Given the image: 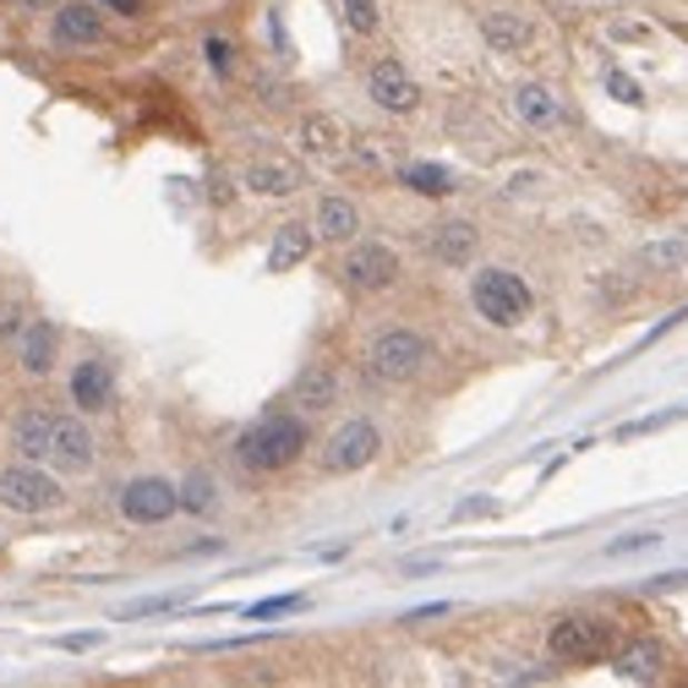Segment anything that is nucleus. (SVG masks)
<instances>
[{"instance_id": "7", "label": "nucleus", "mask_w": 688, "mask_h": 688, "mask_svg": "<svg viewBox=\"0 0 688 688\" xmlns=\"http://www.w3.org/2000/svg\"><path fill=\"white\" fill-rule=\"evenodd\" d=\"M176 508H181V487H170L159 476H137L121 487V513L131 525H164Z\"/></svg>"}, {"instance_id": "1", "label": "nucleus", "mask_w": 688, "mask_h": 688, "mask_svg": "<svg viewBox=\"0 0 688 688\" xmlns=\"http://www.w3.org/2000/svg\"><path fill=\"white\" fill-rule=\"evenodd\" d=\"M307 453V421L301 416H262L257 427L241 432L236 442V459L247 465V470H285V465H296Z\"/></svg>"}, {"instance_id": "3", "label": "nucleus", "mask_w": 688, "mask_h": 688, "mask_svg": "<svg viewBox=\"0 0 688 688\" xmlns=\"http://www.w3.org/2000/svg\"><path fill=\"white\" fill-rule=\"evenodd\" d=\"M470 301H476V312L487 317L492 328H513V322L530 317V290H525V279L508 273V268H481V273L470 279Z\"/></svg>"}, {"instance_id": "30", "label": "nucleus", "mask_w": 688, "mask_h": 688, "mask_svg": "<svg viewBox=\"0 0 688 688\" xmlns=\"http://www.w3.org/2000/svg\"><path fill=\"white\" fill-rule=\"evenodd\" d=\"M492 513H498V502L492 498H470V502L453 508V519H492Z\"/></svg>"}, {"instance_id": "6", "label": "nucleus", "mask_w": 688, "mask_h": 688, "mask_svg": "<svg viewBox=\"0 0 688 688\" xmlns=\"http://www.w3.org/2000/svg\"><path fill=\"white\" fill-rule=\"evenodd\" d=\"M377 448H382V438H377L372 421H345L333 438L322 442V470L328 476H350V470H367L377 459Z\"/></svg>"}, {"instance_id": "22", "label": "nucleus", "mask_w": 688, "mask_h": 688, "mask_svg": "<svg viewBox=\"0 0 688 688\" xmlns=\"http://www.w3.org/2000/svg\"><path fill=\"white\" fill-rule=\"evenodd\" d=\"M333 399H339V377L328 372V367H307V372L296 377V405H301L307 416L328 410Z\"/></svg>"}, {"instance_id": "26", "label": "nucleus", "mask_w": 688, "mask_h": 688, "mask_svg": "<svg viewBox=\"0 0 688 688\" xmlns=\"http://www.w3.org/2000/svg\"><path fill=\"white\" fill-rule=\"evenodd\" d=\"M350 33H377V0H339Z\"/></svg>"}, {"instance_id": "23", "label": "nucleus", "mask_w": 688, "mask_h": 688, "mask_svg": "<svg viewBox=\"0 0 688 688\" xmlns=\"http://www.w3.org/2000/svg\"><path fill=\"white\" fill-rule=\"evenodd\" d=\"M301 142H307V153H317V159H339L345 153V131H339V121H328V116H307L301 121Z\"/></svg>"}, {"instance_id": "33", "label": "nucleus", "mask_w": 688, "mask_h": 688, "mask_svg": "<svg viewBox=\"0 0 688 688\" xmlns=\"http://www.w3.org/2000/svg\"><path fill=\"white\" fill-rule=\"evenodd\" d=\"M639 547H656V536L645 530V536H628V541H612V558H624V552H639Z\"/></svg>"}, {"instance_id": "19", "label": "nucleus", "mask_w": 688, "mask_h": 688, "mask_svg": "<svg viewBox=\"0 0 688 688\" xmlns=\"http://www.w3.org/2000/svg\"><path fill=\"white\" fill-rule=\"evenodd\" d=\"M312 241H317L312 225H279V236H273V247H268V268H273V273H290L296 262L312 257Z\"/></svg>"}, {"instance_id": "15", "label": "nucleus", "mask_w": 688, "mask_h": 688, "mask_svg": "<svg viewBox=\"0 0 688 688\" xmlns=\"http://www.w3.org/2000/svg\"><path fill=\"white\" fill-rule=\"evenodd\" d=\"M312 230L322 236V241H333V247H339V241H356V230H361V208H356L350 197H322V202H317Z\"/></svg>"}, {"instance_id": "4", "label": "nucleus", "mask_w": 688, "mask_h": 688, "mask_svg": "<svg viewBox=\"0 0 688 688\" xmlns=\"http://www.w3.org/2000/svg\"><path fill=\"white\" fill-rule=\"evenodd\" d=\"M427 361H432V345L416 328H388V333H377L372 350H367V367L382 382H410V377L427 372Z\"/></svg>"}, {"instance_id": "13", "label": "nucleus", "mask_w": 688, "mask_h": 688, "mask_svg": "<svg viewBox=\"0 0 688 688\" xmlns=\"http://www.w3.org/2000/svg\"><path fill=\"white\" fill-rule=\"evenodd\" d=\"M116 399V372L104 361H77L71 372V405L77 410H104Z\"/></svg>"}, {"instance_id": "20", "label": "nucleus", "mask_w": 688, "mask_h": 688, "mask_svg": "<svg viewBox=\"0 0 688 688\" xmlns=\"http://www.w3.org/2000/svg\"><path fill=\"white\" fill-rule=\"evenodd\" d=\"M247 187L262 191V197H290L301 191V170L285 164V159H251L247 164Z\"/></svg>"}, {"instance_id": "9", "label": "nucleus", "mask_w": 688, "mask_h": 688, "mask_svg": "<svg viewBox=\"0 0 688 688\" xmlns=\"http://www.w3.org/2000/svg\"><path fill=\"white\" fill-rule=\"evenodd\" d=\"M99 448H93V432L77 421V416H56V442H50V465L66 470V476H82L93 470Z\"/></svg>"}, {"instance_id": "29", "label": "nucleus", "mask_w": 688, "mask_h": 688, "mask_svg": "<svg viewBox=\"0 0 688 688\" xmlns=\"http://www.w3.org/2000/svg\"><path fill=\"white\" fill-rule=\"evenodd\" d=\"M607 93H612V99H624V104H639V82H634V77H624V71H612V77H607Z\"/></svg>"}, {"instance_id": "25", "label": "nucleus", "mask_w": 688, "mask_h": 688, "mask_svg": "<svg viewBox=\"0 0 688 688\" xmlns=\"http://www.w3.org/2000/svg\"><path fill=\"white\" fill-rule=\"evenodd\" d=\"M213 502H219L213 481H208V476H187V487H181V508H187V513H208Z\"/></svg>"}, {"instance_id": "11", "label": "nucleus", "mask_w": 688, "mask_h": 688, "mask_svg": "<svg viewBox=\"0 0 688 688\" xmlns=\"http://www.w3.org/2000/svg\"><path fill=\"white\" fill-rule=\"evenodd\" d=\"M481 39H487L498 56H525V50L536 44V22H530L525 11L498 6V11H481Z\"/></svg>"}, {"instance_id": "28", "label": "nucleus", "mask_w": 688, "mask_h": 688, "mask_svg": "<svg viewBox=\"0 0 688 688\" xmlns=\"http://www.w3.org/2000/svg\"><path fill=\"white\" fill-rule=\"evenodd\" d=\"M307 601L301 596H273V601H257V607H247V618H279V612H301Z\"/></svg>"}, {"instance_id": "10", "label": "nucleus", "mask_w": 688, "mask_h": 688, "mask_svg": "<svg viewBox=\"0 0 688 688\" xmlns=\"http://www.w3.org/2000/svg\"><path fill=\"white\" fill-rule=\"evenodd\" d=\"M367 88H372V99L388 110V116H410L416 104H421V88H416V77L405 71L399 61H377L372 77H367Z\"/></svg>"}, {"instance_id": "14", "label": "nucleus", "mask_w": 688, "mask_h": 688, "mask_svg": "<svg viewBox=\"0 0 688 688\" xmlns=\"http://www.w3.org/2000/svg\"><path fill=\"white\" fill-rule=\"evenodd\" d=\"M50 442H56V416H44V410H22L17 421H11V448L22 453V459H50Z\"/></svg>"}, {"instance_id": "21", "label": "nucleus", "mask_w": 688, "mask_h": 688, "mask_svg": "<svg viewBox=\"0 0 688 688\" xmlns=\"http://www.w3.org/2000/svg\"><path fill=\"white\" fill-rule=\"evenodd\" d=\"M56 350H61V333H56L50 322H28V328H22V372L44 377L56 367Z\"/></svg>"}, {"instance_id": "35", "label": "nucleus", "mask_w": 688, "mask_h": 688, "mask_svg": "<svg viewBox=\"0 0 688 688\" xmlns=\"http://www.w3.org/2000/svg\"><path fill=\"white\" fill-rule=\"evenodd\" d=\"M17 328V307H0V333H11Z\"/></svg>"}, {"instance_id": "2", "label": "nucleus", "mask_w": 688, "mask_h": 688, "mask_svg": "<svg viewBox=\"0 0 688 688\" xmlns=\"http://www.w3.org/2000/svg\"><path fill=\"white\" fill-rule=\"evenodd\" d=\"M547 645H552V656L568 661V667H596V661H607V656H618V634L607 618H585V612H568L552 624L547 634Z\"/></svg>"}, {"instance_id": "5", "label": "nucleus", "mask_w": 688, "mask_h": 688, "mask_svg": "<svg viewBox=\"0 0 688 688\" xmlns=\"http://www.w3.org/2000/svg\"><path fill=\"white\" fill-rule=\"evenodd\" d=\"M61 502H66L61 481L50 470H39L33 459L0 470V508H11V513H56Z\"/></svg>"}, {"instance_id": "12", "label": "nucleus", "mask_w": 688, "mask_h": 688, "mask_svg": "<svg viewBox=\"0 0 688 688\" xmlns=\"http://www.w3.org/2000/svg\"><path fill=\"white\" fill-rule=\"evenodd\" d=\"M99 39H104V17H99L93 6L66 0L61 11H56V44H66V50H88V44H99Z\"/></svg>"}, {"instance_id": "24", "label": "nucleus", "mask_w": 688, "mask_h": 688, "mask_svg": "<svg viewBox=\"0 0 688 688\" xmlns=\"http://www.w3.org/2000/svg\"><path fill=\"white\" fill-rule=\"evenodd\" d=\"M399 181L416 191V197H448V191H453V176H448L442 164H421V159H416V164H405V170H399Z\"/></svg>"}, {"instance_id": "8", "label": "nucleus", "mask_w": 688, "mask_h": 688, "mask_svg": "<svg viewBox=\"0 0 688 688\" xmlns=\"http://www.w3.org/2000/svg\"><path fill=\"white\" fill-rule=\"evenodd\" d=\"M345 285L350 290H388L393 279H399V251L382 247V241H361V247H350V257H345Z\"/></svg>"}, {"instance_id": "34", "label": "nucleus", "mask_w": 688, "mask_h": 688, "mask_svg": "<svg viewBox=\"0 0 688 688\" xmlns=\"http://www.w3.org/2000/svg\"><path fill=\"white\" fill-rule=\"evenodd\" d=\"M104 6H110V11H121V17H137V11H142V0H104Z\"/></svg>"}, {"instance_id": "31", "label": "nucleus", "mask_w": 688, "mask_h": 688, "mask_svg": "<svg viewBox=\"0 0 688 688\" xmlns=\"http://www.w3.org/2000/svg\"><path fill=\"white\" fill-rule=\"evenodd\" d=\"M208 66H213L219 77H230V44H225V39H208Z\"/></svg>"}, {"instance_id": "18", "label": "nucleus", "mask_w": 688, "mask_h": 688, "mask_svg": "<svg viewBox=\"0 0 688 688\" xmlns=\"http://www.w3.org/2000/svg\"><path fill=\"white\" fill-rule=\"evenodd\" d=\"M476 241H481V236H476V225H470V219H448V225H438V230H432V257H438V262H448V268H459V262H470V257H476Z\"/></svg>"}, {"instance_id": "16", "label": "nucleus", "mask_w": 688, "mask_h": 688, "mask_svg": "<svg viewBox=\"0 0 688 688\" xmlns=\"http://www.w3.org/2000/svg\"><path fill=\"white\" fill-rule=\"evenodd\" d=\"M513 110H519V121L536 126V131L564 126V104H558V93H552V88H541V82H525V88L513 93Z\"/></svg>"}, {"instance_id": "17", "label": "nucleus", "mask_w": 688, "mask_h": 688, "mask_svg": "<svg viewBox=\"0 0 688 688\" xmlns=\"http://www.w3.org/2000/svg\"><path fill=\"white\" fill-rule=\"evenodd\" d=\"M661 667H667V650H661L656 639H634V645L618 650V678H624V684H656Z\"/></svg>"}, {"instance_id": "32", "label": "nucleus", "mask_w": 688, "mask_h": 688, "mask_svg": "<svg viewBox=\"0 0 688 688\" xmlns=\"http://www.w3.org/2000/svg\"><path fill=\"white\" fill-rule=\"evenodd\" d=\"M176 607V596H153V601H137V607H126V618H148V612H170Z\"/></svg>"}, {"instance_id": "27", "label": "nucleus", "mask_w": 688, "mask_h": 688, "mask_svg": "<svg viewBox=\"0 0 688 688\" xmlns=\"http://www.w3.org/2000/svg\"><path fill=\"white\" fill-rule=\"evenodd\" d=\"M645 262H650V268H672V273H678V268L688 262V247H684V241H656V247H645Z\"/></svg>"}]
</instances>
